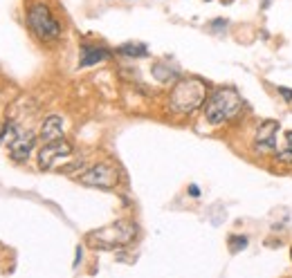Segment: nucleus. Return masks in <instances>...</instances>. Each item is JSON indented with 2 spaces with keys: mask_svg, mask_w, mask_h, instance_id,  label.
Listing matches in <instances>:
<instances>
[{
  "mask_svg": "<svg viewBox=\"0 0 292 278\" xmlns=\"http://www.w3.org/2000/svg\"><path fill=\"white\" fill-rule=\"evenodd\" d=\"M135 234H137V226L133 222H112L108 226H101V229L90 231L86 236V242L92 249L108 251V249L126 247L128 242H133Z\"/></svg>",
  "mask_w": 292,
  "mask_h": 278,
  "instance_id": "1",
  "label": "nucleus"
},
{
  "mask_svg": "<svg viewBox=\"0 0 292 278\" xmlns=\"http://www.w3.org/2000/svg\"><path fill=\"white\" fill-rule=\"evenodd\" d=\"M240 108H243L240 94L236 92L234 88H221L211 94L209 101H207L205 115H207V121L213 123V126H218V123H223V121H227V119L238 115Z\"/></svg>",
  "mask_w": 292,
  "mask_h": 278,
  "instance_id": "2",
  "label": "nucleus"
},
{
  "mask_svg": "<svg viewBox=\"0 0 292 278\" xmlns=\"http://www.w3.org/2000/svg\"><path fill=\"white\" fill-rule=\"evenodd\" d=\"M205 94H207V88L202 81H198V79H184V81H180L173 88L168 106L178 115H187V112H193L205 101Z\"/></svg>",
  "mask_w": 292,
  "mask_h": 278,
  "instance_id": "3",
  "label": "nucleus"
},
{
  "mask_svg": "<svg viewBox=\"0 0 292 278\" xmlns=\"http://www.w3.org/2000/svg\"><path fill=\"white\" fill-rule=\"evenodd\" d=\"M27 20H30V27L32 32L36 34L41 41H56L61 36V25L59 20L52 16L45 5H34L27 14Z\"/></svg>",
  "mask_w": 292,
  "mask_h": 278,
  "instance_id": "4",
  "label": "nucleus"
},
{
  "mask_svg": "<svg viewBox=\"0 0 292 278\" xmlns=\"http://www.w3.org/2000/svg\"><path fill=\"white\" fill-rule=\"evenodd\" d=\"M70 155H72V146L67 144L63 137L56 141H47L41 148V153H38V166H41L43 171H50L59 160L70 157Z\"/></svg>",
  "mask_w": 292,
  "mask_h": 278,
  "instance_id": "5",
  "label": "nucleus"
},
{
  "mask_svg": "<svg viewBox=\"0 0 292 278\" xmlns=\"http://www.w3.org/2000/svg\"><path fill=\"white\" fill-rule=\"evenodd\" d=\"M117 171L108 164H99V166H92L88 173H83L79 178V182L86 186H99V189H112L117 184Z\"/></svg>",
  "mask_w": 292,
  "mask_h": 278,
  "instance_id": "6",
  "label": "nucleus"
},
{
  "mask_svg": "<svg viewBox=\"0 0 292 278\" xmlns=\"http://www.w3.org/2000/svg\"><path fill=\"white\" fill-rule=\"evenodd\" d=\"M279 121L270 119V121H263V126L256 130L254 137V150L256 153H274L277 148V133H279Z\"/></svg>",
  "mask_w": 292,
  "mask_h": 278,
  "instance_id": "7",
  "label": "nucleus"
},
{
  "mask_svg": "<svg viewBox=\"0 0 292 278\" xmlns=\"http://www.w3.org/2000/svg\"><path fill=\"white\" fill-rule=\"evenodd\" d=\"M34 141H36V137H34L32 133H18L14 135V139H9V150H11V157H14L16 162H22L30 157V153L34 148Z\"/></svg>",
  "mask_w": 292,
  "mask_h": 278,
  "instance_id": "8",
  "label": "nucleus"
},
{
  "mask_svg": "<svg viewBox=\"0 0 292 278\" xmlns=\"http://www.w3.org/2000/svg\"><path fill=\"white\" fill-rule=\"evenodd\" d=\"M61 135H63V119L59 115H50L43 121V128H41L43 141L45 144H47V141H56V139H61Z\"/></svg>",
  "mask_w": 292,
  "mask_h": 278,
  "instance_id": "9",
  "label": "nucleus"
},
{
  "mask_svg": "<svg viewBox=\"0 0 292 278\" xmlns=\"http://www.w3.org/2000/svg\"><path fill=\"white\" fill-rule=\"evenodd\" d=\"M108 59V52L101 47H92V45H83L81 47V65H94Z\"/></svg>",
  "mask_w": 292,
  "mask_h": 278,
  "instance_id": "10",
  "label": "nucleus"
},
{
  "mask_svg": "<svg viewBox=\"0 0 292 278\" xmlns=\"http://www.w3.org/2000/svg\"><path fill=\"white\" fill-rule=\"evenodd\" d=\"M119 52L126 54V56H146L149 54V49H146L142 43H126V45H121Z\"/></svg>",
  "mask_w": 292,
  "mask_h": 278,
  "instance_id": "11",
  "label": "nucleus"
},
{
  "mask_svg": "<svg viewBox=\"0 0 292 278\" xmlns=\"http://www.w3.org/2000/svg\"><path fill=\"white\" fill-rule=\"evenodd\" d=\"M279 160L292 164V130L285 133V146H283V150L279 153Z\"/></svg>",
  "mask_w": 292,
  "mask_h": 278,
  "instance_id": "12",
  "label": "nucleus"
},
{
  "mask_svg": "<svg viewBox=\"0 0 292 278\" xmlns=\"http://www.w3.org/2000/svg\"><path fill=\"white\" fill-rule=\"evenodd\" d=\"M247 247V238L245 236H232L229 238V249H232V254H238L240 249Z\"/></svg>",
  "mask_w": 292,
  "mask_h": 278,
  "instance_id": "13",
  "label": "nucleus"
},
{
  "mask_svg": "<svg viewBox=\"0 0 292 278\" xmlns=\"http://www.w3.org/2000/svg\"><path fill=\"white\" fill-rule=\"evenodd\" d=\"M279 92H281V96H283V99L292 106V90H288V88H279Z\"/></svg>",
  "mask_w": 292,
  "mask_h": 278,
  "instance_id": "14",
  "label": "nucleus"
},
{
  "mask_svg": "<svg viewBox=\"0 0 292 278\" xmlns=\"http://www.w3.org/2000/svg\"><path fill=\"white\" fill-rule=\"evenodd\" d=\"M189 193H191V195H200V191H198V186H189Z\"/></svg>",
  "mask_w": 292,
  "mask_h": 278,
  "instance_id": "15",
  "label": "nucleus"
},
{
  "mask_svg": "<svg viewBox=\"0 0 292 278\" xmlns=\"http://www.w3.org/2000/svg\"><path fill=\"white\" fill-rule=\"evenodd\" d=\"M81 263V247H77V260H75V265Z\"/></svg>",
  "mask_w": 292,
  "mask_h": 278,
  "instance_id": "16",
  "label": "nucleus"
},
{
  "mask_svg": "<svg viewBox=\"0 0 292 278\" xmlns=\"http://www.w3.org/2000/svg\"><path fill=\"white\" fill-rule=\"evenodd\" d=\"M261 5H263V9H267L270 7V0H261Z\"/></svg>",
  "mask_w": 292,
  "mask_h": 278,
  "instance_id": "17",
  "label": "nucleus"
},
{
  "mask_svg": "<svg viewBox=\"0 0 292 278\" xmlns=\"http://www.w3.org/2000/svg\"><path fill=\"white\" fill-rule=\"evenodd\" d=\"M223 3H225V5H227V3H232V0H223Z\"/></svg>",
  "mask_w": 292,
  "mask_h": 278,
  "instance_id": "18",
  "label": "nucleus"
},
{
  "mask_svg": "<svg viewBox=\"0 0 292 278\" xmlns=\"http://www.w3.org/2000/svg\"><path fill=\"white\" fill-rule=\"evenodd\" d=\"M290 254H292V251H290Z\"/></svg>",
  "mask_w": 292,
  "mask_h": 278,
  "instance_id": "19",
  "label": "nucleus"
}]
</instances>
